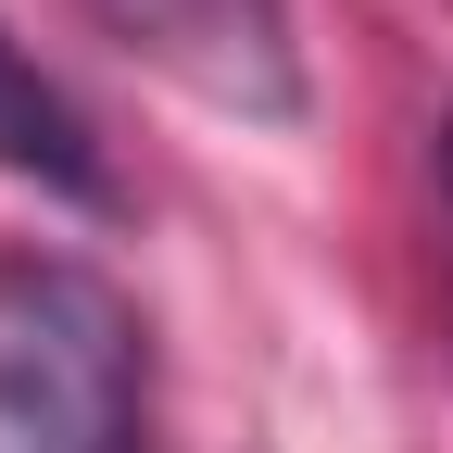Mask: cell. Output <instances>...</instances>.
Returning a JSON list of instances; mask_svg holds the SVG:
<instances>
[{
	"mask_svg": "<svg viewBox=\"0 0 453 453\" xmlns=\"http://www.w3.org/2000/svg\"><path fill=\"white\" fill-rule=\"evenodd\" d=\"M0 453H139V315L64 252H0Z\"/></svg>",
	"mask_w": 453,
	"mask_h": 453,
	"instance_id": "cell-1",
	"label": "cell"
},
{
	"mask_svg": "<svg viewBox=\"0 0 453 453\" xmlns=\"http://www.w3.org/2000/svg\"><path fill=\"white\" fill-rule=\"evenodd\" d=\"M88 26L113 50H139L151 76H177L214 113H252V127H290L303 113V50L277 0H88Z\"/></svg>",
	"mask_w": 453,
	"mask_h": 453,
	"instance_id": "cell-2",
	"label": "cell"
},
{
	"mask_svg": "<svg viewBox=\"0 0 453 453\" xmlns=\"http://www.w3.org/2000/svg\"><path fill=\"white\" fill-rule=\"evenodd\" d=\"M0 177H26V189H64V202H113V177H101V139H88V113L50 88L26 50H13V26H0Z\"/></svg>",
	"mask_w": 453,
	"mask_h": 453,
	"instance_id": "cell-3",
	"label": "cell"
},
{
	"mask_svg": "<svg viewBox=\"0 0 453 453\" xmlns=\"http://www.w3.org/2000/svg\"><path fill=\"white\" fill-rule=\"evenodd\" d=\"M441 252H453V113H441Z\"/></svg>",
	"mask_w": 453,
	"mask_h": 453,
	"instance_id": "cell-4",
	"label": "cell"
}]
</instances>
